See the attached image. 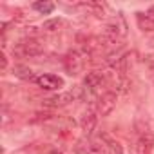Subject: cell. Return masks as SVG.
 <instances>
[{"label": "cell", "instance_id": "d6986e66", "mask_svg": "<svg viewBox=\"0 0 154 154\" xmlns=\"http://www.w3.org/2000/svg\"><path fill=\"white\" fill-rule=\"evenodd\" d=\"M149 45H152V47H154V36H152V38L149 40Z\"/></svg>", "mask_w": 154, "mask_h": 154}, {"label": "cell", "instance_id": "30bf717a", "mask_svg": "<svg viewBox=\"0 0 154 154\" xmlns=\"http://www.w3.org/2000/svg\"><path fill=\"white\" fill-rule=\"evenodd\" d=\"M136 22H138V27L143 33H154V17L143 15V13H136Z\"/></svg>", "mask_w": 154, "mask_h": 154}, {"label": "cell", "instance_id": "2e32d148", "mask_svg": "<svg viewBox=\"0 0 154 154\" xmlns=\"http://www.w3.org/2000/svg\"><path fill=\"white\" fill-rule=\"evenodd\" d=\"M60 26H62V18H51V20H47V22H44V31H49V33H53V31H58L60 29Z\"/></svg>", "mask_w": 154, "mask_h": 154}, {"label": "cell", "instance_id": "ac0fdd59", "mask_svg": "<svg viewBox=\"0 0 154 154\" xmlns=\"http://www.w3.org/2000/svg\"><path fill=\"white\" fill-rule=\"evenodd\" d=\"M0 67H2V71L8 67V58H6V54H0Z\"/></svg>", "mask_w": 154, "mask_h": 154}, {"label": "cell", "instance_id": "ba28073f", "mask_svg": "<svg viewBox=\"0 0 154 154\" xmlns=\"http://www.w3.org/2000/svg\"><path fill=\"white\" fill-rule=\"evenodd\" d=\"M96 123H98V118H96V114H93V112H85V114L82 116V120H80V127H82V131H84L85 136H91V134L94 132Z\"/></svg>", "mask_w": 154, "mask_h": 154}, {"label": "cell", "instance_id": "9c48e42d", "mask_svg": "<svg viewBox=\"0 0 154 154\" xmlns=\"http://www.w3.org/2000/svg\"><path fill=\"white\" fill-rule=\"evenodd\" d=\"M13 74L17 78L24 80V82H36V78H38V76H35V72L26 65H13Z\"/></svg>", "mask_w": 154, "mask_h": 154}, {"label": "cell", "instance_id": "7c38bea8", "mask_svg": "<svg viewBox=\"0 0 154 154\" xmlns=\"http://www.w3.org/2000/svg\"><path fill=\"white\" fill-rule=\"evenodd\" d=\"M80 8H82V9H85L87 13H91V15L98 17V18H102V17H103V6H102L100 2H82V4H80Z\"/></svg>", "mask_w": 154, "mask_h": 154}, {"label": "cell", "instance_id": "277c9868", "mask_svg": "<svg viewBox=\"0 0 154 154\" xmlns=\"http://www.w3.org/2000/svg\"><path fill=\"white\" fill-rule=\"evenodd\" d=\"M36 84L44 91H58L60 87H63V78L56 74H42L36 78Z\"/></svg>", "mask_w": 154, "mask_h": 154}, {"label": "cell", "instance_id": "3957f363", "mask_svg": "<svg viewBox=\"0 0 154 154\" xmlns=\"http://www.w3.org/2000/svg\"><path fill=\"white\" fill-rule=\"evenodd\" d=\"M76 94L71 91V93H60V94H53V96H47L42 100L44 107H51V109H56V107H65L69 105L71 102H74Z\"/></svg>", "mask_w": 154, "mask_h": 154}, {"label": "cell", "instance_id": "52a82bcc", "mask_svg": "<svg viewBox=\"0 0 154 154\" xmlns=\"http://www.w3.org/2000/svg\"><path fill=\"white\" fill-rule=\"evenodd\" d=\"M100 140L103 141V145H105V152H107V154H123V147H122V143L116 141L114 138H111L107 132H102V134H100Z\"/></svg>", "mask_w": 154, "mask_h": 154}, {"label": "cell", "instance_id": "ffe728a7", "mask_svg": "<svg viewBox=\"0 0 154 154\" xmlns=\"http://www.w3.org/2000/svg\"><path fill=\"white\" fill-rule=\"evenodd\" d=\"M150 13H154V6H152V8H150Z\"/></svg>", "mask_w": 154, "mask_h": 154}, {"label": "cell", "instance_id": "e0dca14e", "mask_svg": "<svg viewBox=\"0 0 154 154\" xmlns=\"http://www.w3.org/2000/svg\"><path fill=\"white\" fill-rule=\"evenodd\" d=\"M145 63H147V67L154 69V53H150V54L145 56Z\"/></svg>", "mask_w": 154, "mask_h": 154}, {"label": "cell", "instance_id": "4fadbf2b", "mask_svg": "<svg viewBox=\"0 0 154 154\" xmlns=\"http://www.w3.org/2000/svg\"><path fill=\"white\" fill-rule=\"evenodd\" d=\"M33 9H36V11L42 13V15H49V13H53L54 4H53V2H35V4H33Z\"/></svg>", "mask_w": 154, "mask_h": 154}, {"label": "cell", "instance_id": "5bb4252c", "mask_svg": "<svg viewBox=\"0 0 154 154\" xmlns=\"http://www.w3.org/2000/svg\"><path fill=\"white\" fill-rule=\"evenodd\" d=\"M134 129H136V132H138L140 136H147V134H150V125H149V122H145V120H141V118L136 120Z\"/></svg>", "mask_w": 154, "mask_h": 154}, {"label": "cell", "instance_id": "7a4b0ae2", "mask_svg": "<svg viewBox=\"0 0 154 154\" xmlns=\"http://www.w3.org/2000/svg\"><path fill=\"white\" fill-rule=\"evenodd\" d=\"M116 102H118L116 93H114V91H105V93L98 98V105H96L98 114H100V116H109V114L114 111Z\"/></svg>", "mask_w": 154, "mask_h": 154}, {"label": "cell", "instance_id": "8fae6325", "mask_svg": "<svg viewBox=\"0 0 154 154\" xmlns=\"http://www.w3.org/2000/svg\"><path fill=\"white\" fill-rule=\"evenodd\" d=\"M152 143H154V138L150 134L147 136H140L136 147H134V154H149L150 149H152Z\"/></svg>", "mask_w": 154, "mask_h": 154}, {"label": "cell", "instance_id": "8992f818", "mask_svg": "<svg viewBox=\"0 0 154 154\" xmlns=\"http://www.w3.org/2000/svg\"><path fill=\"white\" fill-rule=\"evenodd\" d=\"M65 69H67V72L71 76H76V74L80 72V69H82V58H80L78 53H69L65 56Z\"/></svg>", "mask_w": 154, "mask_h": 154}, {"label": "cell", "instance_id": "6da1fadb", "mask_svg": "<svg viewBox=\"0 0 154 154\" xmlns=\"http://www.w3.org/2000/svg\"><path fill=\"white\" fill-rule=\"evenodd\" d=\"M42 53H44V47L36 38L22 40L20 44H17L13 47V56H18V58H33V56L42 54Z\"/></svg>", "mask_w": 154, "mask_h": 154}, {"label": "cell", "instance_id": "5b68a950", "mask_svg": "<svg viewBox=\"0 0 154 154\" xmlns=\"http://www.w3.org/2000/svg\"><path fill=\"white\" fill-rule=\"evenodd\" d=\"M84 84H85V87L89 89V91H98L100 87H103L105 85V76L102 74V72H98V71H93V72H87V76L84 78Z\"/></svg>", "mask_w": 154, "mask_h": 154}, {"label": "cell", "instance_id": "9a60e30c", "mask_svg": "<svg viewBox=\"0 0 154 154\" xmlns=\"http://www.w3.org/2000/svg\"><path fill=\"white\" fill-rule=\"evenodd\" d=\"M129 87H131V80L127 78L125 74H120V78H118V82H116V89H118L120 93L127 94V93H129Z\"/></svg>", "mask_w": 154, "mask_h": 154}]
</instances>
